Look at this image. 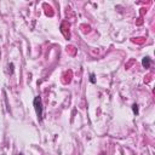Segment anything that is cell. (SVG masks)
<instances>
[{"instance_id":"obj_4","label":"cell","mask_w":155,"mask_h":155,"mask_svg":"<svg viewBox=\"0 0 155 155\" xmlns=\"http://www.w3.org/2000/svg\"><path fill=\"white\" fill-rule=\"evenodd\" d=\"M90 78H91V79H90V80H91V82H92V84H95V82H96V80H95V74H91V75H90Z\"/></svg>"},{"instance_id":"obj_2","label":"cell","mask_w":155,"mask_h":155,"mask_svg":"<svg viewBox=\"0 0 155 155\" xmlns=\"http://www.w3.org/2000/svg\"><path fill=\"white\" fill-rule=\"evenodd\" d=\"M142 64H143V67H144V68H149V67H150V58H149V57L143 58Z\"/></svg>"},{"instance_id":"obj_1","label":"cell","mask_w":155,"mask_h":155,"mask_svg":"<svg viewBox=\"0 0 155 155\" xmlns=\"http://www.w3.org/2000/svg\"><path fill=\"white\" fill-rule=\"evenodd\" d=\"M34 108H35L38 118L41 119L43 118V104H41L40 97H35V98H34Z\"/></svg>"},{"instance_id":"obj_3","label":"cell","mask_w":155,"mask_h":155,"mask_svg":"<svg viewBox=\"0 0 155 155\" xmlns=\"http://www.w3.org/2000/svg\"><path fill=\"white\" fill-rule=\"evenodd\" d=\"M132 110H133V113L138 114V106H137V104H133V106H132Z\"/></svg>"}]
</instances>
